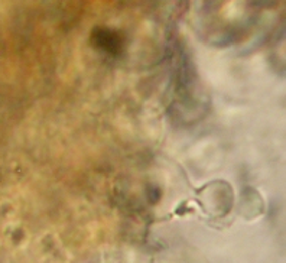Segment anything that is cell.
I'll return each mask as SVG.
<instances>
[{
  "mask_svg": "<svg viewBox=\"0 0 286 263\" xmlns=\"http://www.w3.org/2000/svg\"><path fill=\"white\" fill-rule=\"evenodd\" d=\"M94 42L97 43V47H100L109 54H119L122 50V38L110 29H96L92 33Z\"/></svg>",
  "mask_w": 286,
  "mask_h": 263,
  "instance_id": "6da1fadb",
  "label": "cell"
}]
</instances>
